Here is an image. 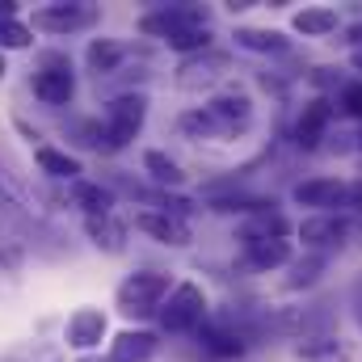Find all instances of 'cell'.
I'll return each mask as SVG.
<instances>
[{
    "label": "cell",
    "instance_id": "2e32d148",
    "mask_svg": "<svg viewBox=\"0 0 362 362\" xmlns=\"http://www.w3.org/2000/svg\"><path fill=\"white\" fill-rule=\"evenodd\" d=\"M333 114H337V110H333V101H329V97H312V101H303V110H299V118H295V127H291L295 148H303V152L320 148V139H325V131H329Z\"/></svg>",
    "mask_w": 362,
    "mask_h": 362
},
{
    "label": "cell",
    "instance_id": "4dcf8cb0",
    "mask_svg": "<svg viewBox=\"0 0 362 362\" xmlns=\"http://www.w3.org/2000/svg\"><path fill=\"white\" fill-rule=\"evenodd\" d=\"M346 34H350V42H354V51H358V47H362V21H354V25H350Z\"/></svg>",
    "mask_w": 362,
    "mask_h": 362
},
{
    "label": "cell",
    "instance_id": "277c9868",
    "mask_svg": "<svg viewBox=\"0 0 362 362\" xmlns=\"http://www.w3.org/2000/svg\"><path fill=\"white\" fill-rule=\"evenodd\" d=\"M169 291H173V274L135 270L114 286V308H118L127 320H148V316L160 312V303L169 299Z\"/></svg>",
    "mask_w": 362,
    "mask_h": 362
},
{
    "label": "cell",
    "instance_id": "d6a6232c",
    "mask_svg": "<svg viewBox=\"0 0 362 362\" xmlns=\"http://www.w3.org/2000/svg\"><path fill=\"white\" fill-rule=\"evenodd\" d=\"M8 76V55H0V81Z\"/></svg>",
    "mask_w": 362,
    "mask_h": 362
},
{
    "label": "cell",
    "instance_id": "ba28073f",
    "mask_svg": "<svg viewBox=\"0 0 362 362\" xmlns=\"http://www.w3.org/2000/svg\"><path fill=\"white\" fill-rule=\"evenodd\" d=\"M228 76H232V55L219 51V47H211V51H202V55L181 59L173 85H177L181 93H206V97H211V93H219L228 85Z\"/></svg>",
    "mask_w": 362,
    "mask_h": 362
},
{
    "label": "cell",
    "instance_id": "83f0119b",
    "mask_svg": "<svg viewBox=\"0 0 362 362\" xmlns=\"http://www.w3.org/2000/svg\"><path fill=\"white\" fill-rule=\"evenodd\" d=\"M72 139L89 152H105V135H101V118H76L72 122Z\"/></svg>",
    "mask_w": 362,
    "mask_h": 362
},
{
    "label": "cell",
    "instance_id": "603a6c76",
    "mask_svg": "<svg viewBox=\"0 0 362 362\" xmlns=\"http://www.w3.org/2000/svg\"><path fill=\"white\" fill-rule=\"evenodd\" d=\"M139 165H144V173H148V181H152L156 189L177 194L181 185H185V169H181V160L177 156H169L165 148H148V152L139 156Z\"/></svg>",
    "mask_w": 362,
    "mask_h": 362
},
{
    "label": "cell",
    "instance_id": "ffe728a7",
    "mask_svg": "<svg viewBox=\"0 0 362 362\" xmlns=\"http://www.w3.org/2000/svg\"><path fill=\"white\" fill-rule=\"evenodd\" d=\"M85 240H89L93 249H101V253H127V240H131V223H127V215H97V219H85Z\"/></svg>",
    "mask_w": 362,
    "mask_h": 362
},
{
    "label": "cell",
    "instance_id": "836d02e7",
    "mask_svg": "<svg viewBox=\"0 0 362 362\" xmlns=\"http://www.w3.org/2000/svg\"><path fill=\"white\" fill-rule=\"evenodd\" d=\"M354 68H358V72H362V47H358V51H354Z\"/></svg>",
    "mask_w": 362,
    "mask_h": 362
},
{
    "label": "cell",
    "instance_id": "e575fe53",
    "mask_svg": "<svg viewBox=\"0 0 362 362\" xmlns=\"http://www.w3.org/2000/svg\"><path fill=\"white\" fill-rule=\"evenodd\" d=\"M76 362H105L101 354H89V358H76Z\"/></svg>",
    "mask_w": 362,
    "mask_h": 362
},
{
    "label": "cell",
    "instance_id": "5bb4252c",
    "mask_svg": "<svg viewBox=\"0 0 362 362\" xmlns=\"http://www.w3.org/2000/svg\"><path fill=\"white\" fill-rule=\"evenodd\" d=\"M131 59H135V47H131L127 38L97 34V38H89V47H85V68H89L97 81H110V76H118V72H122Z\"/></svg>",
    "mask_w": 362,
    "mask_h": 362
},
{
    "label": "cell",
    "instance_id": "d6986e66",
    "mask_svg": "<svg viewBox=\"0 0 362 362\" xmlns=\"http://www.w3.org/2000/svg\"><path fill=\"white\" fill-rule=\"evenodd\" d=\"M240 257H245L249 270L274 274L295 262V245L291 240H240Z\"/></svg>",
    "mask_w": 362,
    "mask_h": 362
},
{
    "label": "cell",
    "instance_id": "4fadbf2b",
    "mask_svg": "<svg viewBox=\"0 0 362 362\" xmlns=\"http://www.w3.org/2000/svg\"><path fill=\"white\" fill-rule=\"evenodd\" d=\"M198 346H202V354H211V358L219 362H232L240 358L245 350H249V329L245 325H232V320H206L202 329H198Z\"/></svg>",
    "mask_w": 362,
    "mask_h": 362
},
{
    "label": "cell",
    "instance_id": "7c38bea8",
    "mask_svg": "<svg viewBox=\"0 0 362 362\" xmlns=\"http://www.w3.org/2000/svg\"><path fill=\"white\" fill-rule=\"evenodd\" d=\"M295 236L303 240L308 253L329 257V253H337V249L350 245V236H354V219H350V215H303V219L295 223Z\"/></svg>",
    "mask_w": 362,
    "mask_h": 362
},
{
    "label": "cell",
    "instance_id": "f546056e",
    "mask_svg": "<svg viewBox=\"0 0 362 362\" xmlns=\"http://www.w3.org/2000/svg\"><path fill=\"white\" fill-rule=\"evenodd\" d=\"M350 211H362V177L350 181Z\"/></svg>",
    "mask_w": 362,
    "mask_h": 362
},
{
    "label": "cell",
    "instance_id": "cb8c5ba5",
    "mask_svg": "<svg viewBox=\"0 0 362 362\" xmlns=\"http://www.w3.org/2000/svg\"><path fill=\"white\" fill-rule=\"evenodd\" d=\"M291 30L303 34V38H329L341 30V13L333 4H303L295 17H291Z\"/></svg>",
    "mask_w": 362,
    "mask_h": 362
},
{
    "label": "cell",
    "instance_id": "3957f363",
    "mask_svg": "<svg viewBox=\"0 0 362 362\" xmlns=\"http://www.w3.org/2000/svg\"><path fill=\"white\" fill-rule=\"evenodd\" d=\"M202 114L211 122V144L219 139H240L253 131L257 122V105H253V93L249 89H236V85H223L219 93H211L202 101Z\"/></svg>",
    "mask_w": 362,
    "mask_h": 362
},
{
    "label": "cell",
    "instance_id": "30bf717a",
    "mask_svg": "<svg viewBox=\"0 0 362 362\" xmlns=\"http://www.w3.org/2000/svg\"><path fill=\"white\" fill-rule=\"evenodd\" d=\"M101 341L110 346V316H105V308L81 303V308L64 320V346H68L76 358H89V354L101 350Z\"/></svg>",
    "mask_w": 362,
    "mask_h": 362
},
{
    "label": "cell",
    "instance_id": "6da1fadb",
    "mask_svg": "<svg viewBox=\"0 0 362 362\" xmlns=\"http://www.w3.org/2000/svg\"><path fill=\"white\" fill-rule=\"evenodd\" d=\"M135 25H139V34L177 51L181 59L211 51V38H215L211 8H202V4H160V8H148Z\"/></svg>",
    "mask_w": 362,
    "mask_h": 362
},
{
    "label": "cell",
    "instance_id": "f1b7e54d",
    "mask_svg": "<svg viewBox=\"0 0 362 362\" xmlns=\"http://www.w3.org/2000/svg\"><path fill=\"white\" fill-rule=\"evenodd\" d=\"M333 110H337V114H346V118H358V122H362V81H346V85L337 89Z\"/></svg>",
    "mask_w": 362,
    "mask_h": 362
},
{
    "label": "cell",
    "instance_id": "4316f807",
    "mask_svg": "<svg viewBox=\"0 0 362 362\" xmlns=\"http://www.w3.org/2000/svg\"><path fill=\"white\" fill-rule=\"evenodd\" d=\"M325 266H329V257H320V253H308V257L291 262L286 291H308V286H316V282H320V274H325Z\"/></svg>",
    "mask_w": 362,
    "mask_h": 362
},
{
    "label": "cell",
    "instance_id": "ac0fdd59",
    "mask_svg": "<svg viewBox=\"0 0 362 362\" xmlns=\"http://www.w3.org/2000/svg\"><path fill=\"white\" fill-rule=\"evenodd\" d=\"M34 165H38V173L47 181H64V185L85 177L81 156L68 152V148H55V144H34Z\"/></svg>",
    "mask_w": 362,
    "mask_h": 362
},
{
    "label": "cell",
    "instance_id": "1f68e13d",
    "mask_svg": "<svg viewBox=\"0 0 362 362\" xmlns=\"http://www.w3.org/2000/svg\"><path fill=\"white\" fill-rule=\"evenodd\" d=\"M17 13V0H0V17H13Z\"/></svg>",
    "mask_w": 362,
    "mask_h": 362
},
{
    "label": "cell",
    "instance_id": "7402d4cb",
    "mask_svg": "<svg viewBox=\"0 0 362 362\" xmlns=\"http://www.w3.org/2000/svg\"><path fill=\"white\" fill-rule=\"evenodd\" d=\"M236 47L249 51V55H286L291 51V38L286 30H274V25H236Z\"/></svg>",
    "mask_w": 362,
    "mask_h": 362
},
{
    "label": "cell",
    "instance_id": "8fae6325",
    "mask_svg": "<svg viewBox=\"0 0 362 362\" xmlns=\"http://www.w3.org/2000/svg\"><path fill=\"white\" fill-rule=\"evenodd\" d=\"M127 223H131L135 232H144L148 240L165 245V249H189V240H194L189 219H181L173 211H160V206H131Z\"/></svg>",
    "mask_w": 362,
    "mask_h": 362
},
{
    "label": "cell",
    "instance_id": "52a82bcc",
    "mask_svg": "<svg viewBox=\"0 0 362 362\" xmlns=\"http://www.w3.org/2000/svg\"><path fill=\"white\" fill-rule=\"evenodd\" d=\"M34 25V34H47V38H76L93 30L101 21V8L85 4V0H55V4H42L25 17Z\"/></svg>",
    "mask_w": 362,
    "mask_h": 362
},
{
    "label": "cell",
    "instance_id": "d590c367",
    "mask_svg": "<svg viewBox=\"0 0 362 362\" xmlns=\"http://www.w3.org/2000/svg\"><path fill=\"white\" fill-rule=\"evenodd\" d=\"M358 148H362V135H358Z\"/></svg>",
    "mask_w": 362,
    "mask_h": 362
},
{
    "label": "cell",
    "instance_id": "44dd1931",
    "mask_svg": "<svg viewBox=\"0 0 362 362\" xmlns=\"http://www.w3.org/2000/svg\"><path fill=\"white\" fill-rule=\"evenodd\" d=\"M295 358L299 362H350L354 358V346L346 337L320 329V333H308V337L295 341Z\"/></svg>",
    "mask_w": 362,
    "mask_h": 362
},
{
    "label": "cell",
    "instance_id": "8992f818",
    "mask_svg": "<svg viewBox=\"0 0 362 362\" xmlns=\"http://www.w3.org/2000/svg\"><path fill=\"white\" fill-rule=\"evenodd\" d=\"M30 93L38 105L47 110H64L76 101V72H72V55L64 51H42L38 68L30 72Z\"/></svg>",
    "mask_w": 362,
    "mask_h": 362
},
{
    "label": "cell",
    "instance_id": "484cf974",
    "mask_svg": "<svg viewBox=\"0 0 362 362\" xmlns=\"http://www.w3.org/2000/svg\"><path fill=\"white\" fill-rule=\"evenodd\" d=\"M34 25L13 13V17H0V55H13V51H34Z\"/></svg>",
    "mask_w": 362,
    "mask_h": 362
},
{
    "label": "cell",
    "instance_id": "7a4b0ae2",
    "mask_svg": "<svg viewBox=\"0 0 362 362\" xmlns=\"http://www.w3.org/2000/svg\"><path fill=\"white\" fill-rule=\"evenodd\" d=\"M148 110H152V101H148L144 89H122L105 101V110L97 118H101V135H105V152L110 156L114 152H127L139 139V131L148 122Z\"/></svg>",
    "mask_w": 362,
    "mask_h": 362
},
{
    "label": "cell",
    "instance_id": "d4e9b609",
    "mask_svg": "<svg viewBox=\"0 0 362 362\" xmlns=\"http://www.w3.org/2000/svg\"><path fill=\"white\" fill-rule=\"evenodd\" d=\"M291 232L295 228L278 206H266V211H257L240 223V240H291Z\"/></svg>",
    "mask_w": 362,
    "mask_h": 362
},
{
    "label": "cell",
    "instance_id": "9c48e42d",
    "mask_svg": "<svg viewBox=\"0 0 362 362\" xmlns=\"http://www.w3.org/2000/svg\"><path fill=\"white\" fill-rule=\"evenodd\" d=\"M291 202L308 206V215H346L350 211V181L346 177H303L291 185Z\"/></svg>",
    "mask_w": 362,
    "mask_h": 362
},
{
    "label": "cell",
    "instance_id": "e0dca14e",
    "mask_svg": "<svg viewBox=\"0 0 362 362\" xmlns=\"http://www.w3.org/2000/svg\"><path fill=\"white\" fill-rule=\"evenodd\" d=\"M68 202L85 215V219H97V215H114L118 211V194L110 181H93V177H81L68 185Z\"/></svg>",
    "mask_w": 362,
    "mask_h": 362
},
{
    "label": "cell",
    "instance_id": "5b68a950",
    "mask_svg": "<svg viewBox=\"0 0 362 362\" xmlns=\"http://www.w3.org/2000/svg\"><path fill=\"white\" fill-rule=\"evenodd\" d=\"M156 320H160V333H173V337H177V333H198V329L211 320V299H206L202 282H194V278L173 282V291H169V299L160 303Z\"/></svg>",
    "mask_w": 362,
    "mask_h": 362
},
{
    "label": "cell",
    "instance_id": "9a60e30c",
    "mask_svg": "<svg viewBox=\"0 0 362 362\" xmlns=\"http://www.w3.org/2000/svg\"><path fill=\"white\" fill-rule=\"evenodd\" d=\"M160 354V333L152 329H118L110 333L105 362H152Z\"/></svg>",
    "mask_w": 362,
    "mask_h": 362
}]
</instances>
